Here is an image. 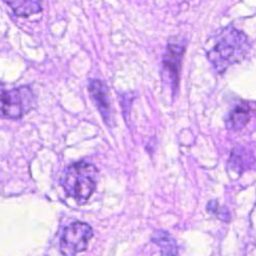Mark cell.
I'll use <instances>...</instances> for the list:
<instances>
[{"label":"cell","instance_id":"8","mask_svg":"<svg viewBox=\"0 0 256 256\" xmlns=\"http://www.w3.org/2000/svg\"><path fill=\"white\" fill-rule=\"evenodd\" d=\"M249 122V108L246 104H238L235 106L233 111L229 114L227 118V126L230 130L238 131L248 124Z\"/></svg>","mask_w":256,"mask_h":256},{"label":"cell","instance_id":"2","mask_svg":"<svg viewBox=\"0 0 256 256\" xmlns=\"http://www.w3.org/2000/svg\"><path fill=\"white\" fill-rule=\"evenodd\" d=\"M97 177L98 170L92 164L75 162L64 172L62 178L64 192L78 204H84L96 189Z\"/></svg>","mask_w":256,"mask_h":256},{"label":"cell","instance_id":"10","mask_svg":"<svg viewBox=\"0 0 256 256\" xmlns=\"http://www.w3.org/2000/svg\"><path fill=\"white\" fill-rule=\"evenodd\" d=\"M247 162H249V156L244 150L236 149L233 151L229 164L234 171L242 172L244 169L247 168Z\"/></svg>","mask_w":256,"mask_h":256},{"label":"cell","instance_id":"1","mask_svg":"<svg viewBox=\"0 0 256 256\" xmlns=\"http://www.w3.org/2000/svg\"><path fill=\"white\" fill-rule=\"evenodd\" d=\"M249 51L248 38L242 32L233 28H224L216 38V44L209 52L208 57L216 68L224 71L236 62H240Z\"/></svg>","mask_w":256,"mask_h":256},{"label":"cell","instance_id":"7","mask_svg":"<svg viewBox=\"0 0 256 256\" xmlns=\"http://www.w3.org/2000/svg\"><path fill=\"white\" fill-rule=\"evenodd\" d=\"M19 17H28L42 11V0H4Z\"/></svg>","mask_w":256,"mask_h":256},{"label":"cell","instance_id":"6","mask_svg":"<svg viewBox=\"0 0 256 256\" xmlns=\"http://www.w3.org/2000/svg\"><path fill=\"white\" fill-rule=\"evenodd\" d=\"M184 53V44L180 42L173 40L168 44V48L164 58V64L169 70L172 80H175L176 84L178 82V73L182 57Z\"/></svg>","mask_w":256,"mask_h":256},{"label":"cell","instance_id":"4","mask_svg":"<svg viewBox=\"0 0 256 256\" xmlns=\"http://www.w3.org/2000/svg\"><path fill=\"white\" fill-rule=\"evenodd\" d=\"M93 236L90 224L82 222H74L64 228L62 240L60 250L66 256H75L86 250L88 244Z\"/></svg>","mask_w":256,"mask_h":256},{"label":"cell","instance_id":"5","mask_svg":"<svg viewBox=\"0 0 256 256\" xmlns=\"http://www.w3.org/2000/svg\"><path fill=\"white\" fill-rule=\"evenodd\" d=\"M88 92L92 97L93 102H95L97 109L100 110L104 120L109 124L112 122V110L109 98V91L104 82L102 80H92L88 86Z\"/></svg>","mask_w":256,"mask_h":256},{"label":"cell","instance_id":"9","mask_svg":"<svg viewBox=\"0 0 256 256\" xmlns=\"http://www.w3.org/2000/svg\"><path fill=\"white\" fill-rule=\"evenodd\" d=\"M153 242H155L162 249V253L166 256L177 255V246L172 236L164 231H158L153 235Z\"/></svg>","mask_w":256,"mask_h":256},{"label":"cell","instance_id":"3","mask_svg":"<svg viewBox=\"0 0 256 256\" xmlns=\"http://www.w3.org/2000/svg\"><path fill=\"white\" fill-rule=\"evenodd\" d=\"M35 95L28 86H19L0 94V117L20 120L34 109Z\"/></svg>","mask_w":256,"mask_h":256}]
</instances>
